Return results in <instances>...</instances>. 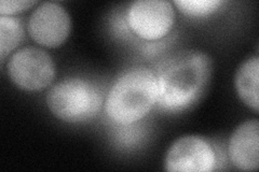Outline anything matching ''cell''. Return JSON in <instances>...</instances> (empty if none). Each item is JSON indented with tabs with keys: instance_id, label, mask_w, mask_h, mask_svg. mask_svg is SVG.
I'll use <instances>...</instances> for the list:
<instances>
[{
	"instance_id": "cell-1",
	"label": "cell",
	"mask_w": 259,
	"mask_h": 172,
	"mask_svg": "<svg viewBox=\"0 0 259 172\" xmlns=\"http://www.w3.org/2000/svg\"><path fill=\"white\" fill-rule=\"evenodd\" d=\"M212 72V59L201 51L185 50L166 57L155 72L157 103L171 112L190 108L205 93Z\"/></svg>"
},
{
	"instance_id": "cell-2",
	"label": "cell",
	"mask_w": 259,
	"mask_h": 172,
	"mask_svg": "<svg viewBox=\"0 0 259 172\" xmlns=\"http://www.w3.org/2000/svg\"><path fill=\"white\" fill-rule=\"evenodd\" d=\"M157 79L147 67H135L121 75L107 95L105 112L119 125H131L144 119L157 103Z\"/></svg>"
},
{
	"instance_id": "cell-3",
	"label": "cell",
	"mask_w": 259,
	"mask_h": 172,
	"mask_svg": "<svg viewBox=\"0 0 259 172\" xmlns=\"http://www.w3.org/2000/svg\"><path fill=\"white\" fill-rule=\"evenodd\" d=\"M48 109L53 116L70 124L93 120L101 111L103 98L92 82L70 78L56 83L47 94Z\"/></svg>"
},
{
	"instance_id": "cell-4",
	"label": "cell",
	"mask_w": 259,
	"mask_h": 172,
	"mask_svg": "<svg viewBox=\"0 0 259 172\" xmlns=\"http://www.w3.org/2000/svg\"><path fill=\"white\" fill-rule=\"evenodd\" d=\"M55 64L42 48L26 46L16 51L7 64L12 83L23 91L38 92L50 85L55 78Z\"/></svg>"
},
{
	"instance_id": "cell-5",
	"label": "cell",
	"mask_w": 259,
	"mask_h": 172,
	"mask_svg": "<svg viewBox=\"0 0 259 172\" xmlns=\"http://www.w3.org/2000/svg\"><path fill=\"white\" fill-rule=\"evenodd\" d=\"M126 22L137 37L158 40L172 30L175 10L166 0H137L128 7Z\"/></svg>"
},
{
	"instance_id": "cell-6",
	"label": "cell",
	"mask_w": 259,
	"mask_h": 172,
	"mask_svg": "<svg viewBox=\"0 0 259 172\" xmlns=\"http://www.w3.org/2000/svg\"><path fill=\"white\" fill-rule=\"evenodd\" d=\"M27 30L31 39L40 45L50 48L61 46L70 34V15L56 3L40 4L29 16Z\"/></svg>"
},
{
	"instance_id": "cell-7",
	"label": "cell",
	"mask_w": 259,
	"mask_h": 172,
	"mask_svg": "<svg viewBox=\"0 0 259 172\" xmlns=\"http://www.w3.org/2000/svg\"><path fill=\"white\" fill-rule=\"evenodd\" d=\"M216 165V155L210 144L200 136L187 135L169 146L164 168L171 172H209Z\"/></svg>"
},
{
	"instance_id": "cell-8",
	"label": "cell",
	"mask_w": 259,
	"mask_h": 172,
	"mask_svg": "<svg viewBox=\"0 0 259 172\" xmlns=\"http://www.w3.org/2000/svg\"><path fill=\"white\" fill-rule=\"evenodd\" d=\"M228 155L232 165L243 171H256L259 166V123L248 120L232 133Z\"/></svg>"
},
{
	"instance_id": "cell-9",
	"label": "cell",
	"mask_w": 259,
	"mask_h": 172,
	"mask_svg": "<svg viewBox=\"0 0 259 172\" xmlns=\"http://www.w3.org/2000/svg\"><path fill=\"white\" fill-rule=\"evenodd\" d=\"M237 93L240 99L248 108L258 113V88H259V59L250 57L243 63L236 73L234 79Z\"/></svg>"
},
{
	"instance_id": "cell-10",
	"label": "cell",
	"mask_w": 259,
	"mask_h": 172,
	"mask_svg": "<svg viewBox=\"0 0 259 172\" xmlns=\"http://www.w3.org/2000/svg\"><path fill=\"white\" fill-rule=\"evenodd\" d=\"M24 36L23 25L20 20L2 15L0 18V55L2 62L18 47Z\"/></svg>"
},
{
	"instance_id": "cell-11",
	"label": "cell",
	"mask_w": 259,
	"mask_h": 172,
	"mask_svg": "<svg viewBox=\"0 0 259 172\" xmlns=\"http://www.w3.org/2000/svg\"><path fill=\"white\" fill-rule=\"evenodd\" d=\"M224 3L221 0H176L174 5L186 15L206 16L216 12Z\"/></svg>"
},
{
	"instance_id": "cell-12",
	"label": "cell",
	"mask_w": 259,
	"mask_h": 172,
	"mask_svg": "<svg viewBox=\"0 0 259 172\" xmlns=\"http://www.w3.org/2000/svg\"><path fill=\"white\" fill-rule=\"evenodd\" d=\"M36 4V2H30V0H18V2L3 0V2H0V14L10 16L28 10L30 7L35 6Z\"/></svg>"
}]
</instances>
